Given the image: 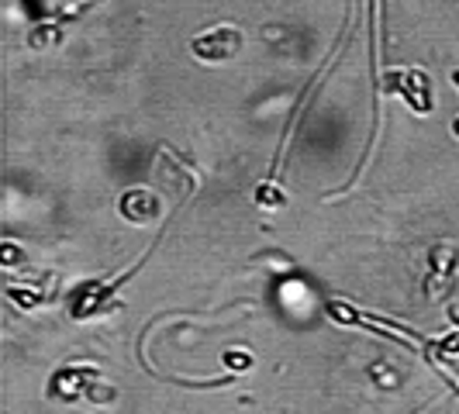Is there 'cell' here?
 <instances>
[{
	"mask_svg": "<svg viewBox=\"0 0 459 414\" xmlns=\"http://www.w3.org/2000/svg\"><path fill=\"white\" fill-rule=\"evenodd\" d=\"M449 318L459 324V304H453V307H449Z\"/></svg>",
	"mask_w": 459,
	"mask_h": 414,
	"instance_id": "obj_9",
	"label": "cell"
},
{
	"mask_svg": "<svg viewBox=\"0 0 459 414\" xmlns=\"http://www.w3.org/2000/svg\"><path fill=\"white\" fill-rule=\"evenodd\" d=\"M453 83H456V87H459V69H456V73H453Z\"/></svg>",
	"mask_w": 459,
	"mask_h": 414,
	"instance_id": "obj_11",
	"label": "cell"
},
{
	"mask_svg": "<svg viewBox=\"0 0 459 414\" xmlns=\"http://www.w3.org/2000/svg\"><path fill=\"white\" fill-rule=\"evenodd\" d=\"M225 363L235 369H242V367H253V356H242V352H229L225 356Z\"/></svg>",
	"mask_w": 459,
	"mask_h": 414,
	"instance_id": "obj_8",
	"label": "cell"
},
{
	"mask_svg": "<svg viewBox=\"0 0 459 414\" xmlns=\"http://www.w3.org/2000/svg\"><path fill=\"white\" fill-rule=\"evenodd\" d=\"M46 391L52 401H63V404H80V401H91V404H115L117 401L115 387L104 384L100 373L93 367H80V363H69V367L56 369Z\"/></svg>",
	"mask_w": 459,
	"mask_h": 414,
	"instance_id": "obj_1",
	"label": "cell"
},
{
	"mask_svg": "<svg viewBox=\"0 0 459 414\" xmlns=\"http://www.w3.org/2000/svg\"><path fill=\"white\" fill-rule=\"evenodd\" d=\"M7 298L14 300L18 307H24V311H28V307H39V304L46 300V290H39V287H18V283H11V287H7Z\"/></svg>",
	"mask_w": 459,
	"mask_h": 414,
	"instance_id": "obj_6",
	"label": "cell"
},
{
	"mask_svg": "<svg viewBox=\"0 0 459 414\" xmlns=\"http://www.w3.org/2000/svg\"><path fill=\"white\" fill-rule=\"evenodd\" d=\"M456 246H436L432 255H429V280H425V294L429 300H442L449 290H453V276H456Z\"/></svg>",
	"mask_w": 459,
	"mask_h": 414,
	"instance_id": "obj_3",
	"label": "cell"
},
{
	"mask_svg": "<svg viewBox=\"0 0 459 414\" xmlns=\"http://www.w3.org/2000/svg\"><path fill=\"white\" fill-rule=\"evenodd\" d=\"M117 207H121V214H125L128 221H135V225H149V221H156L162 214L160 197H156L152 190H128V194L117 201Z\"/></svg>",
	"mask_w": 459,
	"mask_h": 414,
	"instance_id": "obj_5",
	"label": "cell"
},
{
	"mask_svg": "<svg viewBox=\"0 0 459 414\" xmlns=\"http://www.w3.org/2000/svg\"><path fill=\"white\" fill-rule=\"evenodd\" d=\"M190 48L204 63H221V59H229V56H235L242 48V35L235 28H214V31H207L201 39H194Z\"/></svg>",
	"mask_w": 459,
	"mask_h": 414,
	"instance_id": "obj_4",
	"label": "cell"
},
{
	"mask_svg": "<svg viewBox=\"0 0 459 414\" xmlns=\"http://www.w3.org/2000/svg\"><path fill=\"white\" fill-rule=\"evenodd\" d=\"M380 91L404 97V100L411 104L418 115H429V111H432L429 80H425V73H418V69H391V73L380 80Z\"/></svg>",
	"mask_w": 459,
	"mask_h": 414,
	"instance_id": "obj_2",
	"label": "cell"
},
{
	"mask_svg": "<svg viewBox=\"0 0 459 414\" xmlns=\"http://www.w3.org/2000/svg\"><path fill=\"white\" fill-rule=\"evenodd\" d=\"M453 132H456V138H459V117H453Z\"/></svg>",
	"mask_w": 459,
	"mask_h": 414,
	"instance_id": "obj_10",
	"label": "cell"
},
{
	"mask_svg": "<svg viewBox=\"0 0 459 414\" xmlns=\"http://www.w3.org/2000/svg\"><path fill=\"white\" fill-rule=\"evenodd\" d=\"M255 204L266 207V211H273V207H283V194H280V186L263 184L259 190H255Z\"/></svg>",
	"mask_w": 459,
	"mask_h": 414,
	"instance_id": "obj_7",
	"label": "cell"
}]
</instances>
